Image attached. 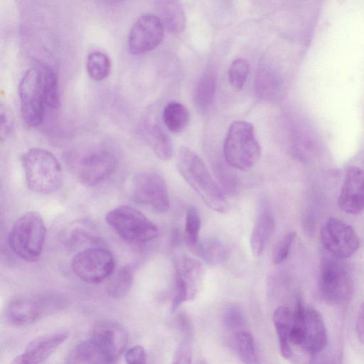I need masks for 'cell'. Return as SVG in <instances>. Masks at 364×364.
Instances as JSON below:
<instances>
[{
  "instance_id": "obj_9",
  "label": "cell",
  "mask_w": 364,
  "mask_h": 364,
  "mask_svg": "<svg viewBox=\"0 0 364 364\" xmlns=\"http://www.w3.org/2000/svg\"><path fill=\"white\" fill-rule=\"evenodd\" d=\"M21 117L31 127L40 125L44 118L45 102L41 77L36 67L28 69L18 84Z\"/></svg>"
},
{
  "instance_id": "obj_35",
  "label": "cell",
  "mask_w": 364,
  "mask_h": 364,
  "mask_svg": "<svg viewBox=\"0 0 364 364\" xmlns=\"http://www.w3.org/2000/svg\"><path fill=\"white\" fill-rule=\"evenodd\" d=\"M250 65L248 62L243 58L235 60L228 70V79L230 83L238 90L243 87L249 73Z\"/></svg>"
},
{
  "instance_id": "obj_13",
  "label": "cell",
  "mask_w": 364,
  "mask_h": 364,
  "mask_svg": "<svg viewBox=\"0 0 364 364\" xmlns=\"http://www.w3.org/2000/svg\"><path fill=\"white\" fill-rule=\"evenodd\" d=\"M164 26L158 16L145 14L132 25L128 36V48L140 55L156 48L163 41Z\"/></svg>"
},
{
  "instance_id": "obj_19",
  "label": "cell",
  "mask_w": 364,
  "mask_h": 364,
  "mask_svg": "<svg viewBox=\"0 0 364 364\" xmlns=\"http://www.w3.org/2000/svg\"><path fill=\"white\" fill-rule=\"evenodd\" d=\"M139 132L158 158L163 161L171 159L173 149L171 139L157 122L145 119L140 124Z\"/></svg>"
},
{
  "instance_id": "obj_17",
  "label": "cell",
  "mask_w": 364,
  "mask_h": 364,
  "mask_svg": "<svg viewBox=\"0 0 364 364\" xmlns=\"http://www.w3.org/2000/svg\"><path fill=\"white\" fill-rule=\"evenodd\" d=\"M115 361L107 347L90 335L70 351L65 364H113Z\"/></svg>"
},
{
  "instance_id": "obj_18",
  "label": "cell",
  "mask_w": 364,
  "mask_h": 364,
  "mask_svg": "<svg viewBox=\"0 0 364 364\" xmlns=\"http://www.w3.org/2000/svg\"><path fill=\"white\" fill-rule=\"evenodd\" d=\"M91 336L100 340L117 360L128 344V333L120 323L112 319H103L95 323Z\"/></svg>"
},
{
  "instance_id": "obj_20",
  "label": "cell",
  "mask_w": 364,
  "mask_h": 364,
  "mask_svg": "<svg viewBox=\"0 0 364 364\" xmlns=\"http://www.w3.org/2000/svg\"><path fill=\"white\" fill-rule=\"evenodd\" d=\"M274 229L273 214L267 203H263L257 214L251 237L250 247L255 257L262 255Z\"/></svg>"
},
{
  "instance_id": "obj_14",
  "label": "cell",
  "mask_w": 364,
  "mask_h": 364,
  "mask_svg": "<svg viewBox=\"0 0 364 364\" xmlns=\"http://www.w3.org/2000/svg\"><path fill=\"white\" fill-rule=\"evenodd\" d=\"M339 208L349 214L364 210V171L351 166L346 171L338 197Z\"/></svg>"
},
{
  "instance_id": "obj_26",
  "label": "cell",
  "mask_w": 364,
  "mask_h": 364,
  "mask_svg": "<svg viewBox=\"0 0 364 364\" xmlns=\"http://www.w3.org/2000/svg\"><path fill=\"white\" fill-rule=\"evenodd\" d=\"M190 119L186 107L178 102H170L163 110V121L166 127L172 133L182 132Z\"/></svg>"
},
{
  "instance_id": "obj_39",
  "label": "cell",
  "mask_w": 364,
  "mask_h": 364,
  "mask_svg": "<svg viewBox=\"0 0 364 364\" xmlns=\"http://www.w3.org/2000/svg\"><path fill=\"white\" fill-rule=\"evenodd\" d=\"M127 364H147L146 354L141 346H134L129 348L125 355Z\"/></svg>"
},
{
  "instance_id": "obj_36",
  "label": "cell",
  "mask_w": 364,
  "mask_h": 364,
  "mask_svg": "<svg viewBox=\"0 0 364 364\" xmlns=\"http://www.w3.org/2000/svg\"><path fill=\"white\" fill-rule=\"evenodd\" d=\"M296 237L295 232H289L275 246L272 253V262L275 264L283 262L288 257Z\"/></svg>"
},
{
  "instance_id": "obj_30",
  "label": "cell",
  "mask_w": 364,
  "mask_h": 364,
  "mask_svg": "<svg viewBox=\"0 0 364 364\" xmlns=\"http://www.w3.org/2000/svg\"><path fill=\"white\" fill-rule=\"evenodd\" d=\"M227 161L221 159L213 161L212 168L214 175L223 190L228 195H235L238 188L236 175Z\"/></svg>"
},
{
  "instance_id": "obj_1",
  "label": "cell",
  "mask_w": 364,
  "mask_h": 364,
  "mask_svg": "<svg viewBox=\"0 0 364 364\" xmlns=\"http://www.w3.org/2000/svg\"><path fill=\"white\" fill-rule=\"evenodd\" d=\"M176 164L178 171L203 203L213 210L225 213L229 204L201 159L191 149L181 146Z\"/></svg>"
},
{
  "instance_id": "obj_37",
  "label": "cell",
  "mask_w": 364,
  "mask_h": 364,
  "mask_svg": "<svg viewBox=\"0 0 364 364\" xmlns=\"http://www.w3.org/2000/svg\"><path fill=\"white\" fill-rule=\"evenodd\" d=\"M223 320L228 329L236 331V333L242 330L241 328L245 323V321L243 314L239 307H229L224 314Z\"/></svg>"
},
{
  "instance_id": "obj_28",
  "label": "cell",
  "mask_w": 364,
  "mask_h": 364,
  "mask_svg": "<svg viewBox=\"0 0 364 364\" xmlns=\"http://www.w3.org/2000/svg\"><path fill=\"white\" fill-rule=\"evenodd\" d=\"M134 281V268L125 266L119 270L107 289V294L114 299H119L128 294Z\"/></svg>"
},
{
  "instance_id": "obj_7",
  "label": "cell",
  "mask_w": 364,
  "mask_h": 364,
  "mask_svg": "<svg viewBox=\"0 0 364 364\" xmlns=\"http://www.w3.org/2000/svg\"><path fill=\"white\" fill-rule=\"evenodd\" d=\"M318 284L323 299L333 304L346 301L353 289V279L347 266L332 255L321 261Z\"/></svg>"
},
{
  "instance_id": "obj_3",
  "label": "cell",
  "mask_w": 364,
  "mask_h": 364,
  "mask_svg": "<svg viewBox=\"0 0 364 364\" xmlns=\"http://www.w3.org/2000/svg\"><path fill=\"white\" fill-rule=\"evenodd\" d=\"M26 183L30 190L38 194H50L62 185L63 171L55 156L44 149L33 148L21 158Z\"/></svg>"
},
{
  "instance_id": "obj_5",
  "label": "cell",
  "mask_w": 364,
  "mask_h": 364,
  "mask_svg": "<svg viewBox=\"0 0 364 364\" xmlns=\"http://www.w3.org/2000/svg\"><path fill=\"white\" fill-rule=\"evenodd\" d=\"M46 235V228L41 215L29 211L13 225L9 235V246L19 258L33 262L41 255Z\"/></svg>"
},
{
  "instance_id": "obj_11",
  "label": "cell",
  "mask_w": 364,
  "mask_h": 364,
  "mask_svg": "<svg viewBox=\"0 0 364 364\" xmlns=\"http://www.w3.org/2000/svg\"><path fill=\"white\" fill-rule=\"evenodd\" d=\"M133 200L158 213L169 208V197L164 178L157 173L143 171L134 176L131 185Z\"/></svg>"
},
{
  "instance_id": "obj_24",
  "label": "cell",
  "mask_w": 364,
  "mask_h": 364,
  "mask_svg": "<svg viewBox=\"0 0 364 364\" xmlns=\"http://www.w3.org/2000/svg\"><path fill=\"white\" fill-rule=\"evenodd\" d=\"M36 68L40 74L45 105L50 109H56L60 105L57 74L50 66L43 63H39Z\"/></svg>"
},
{
  "instance_id": "obj_23",
  "label": "cell",
  "mask_w": 364,
  "mask_h": 364,
  "mask_svg": "<svg viewBox=\"0 0 364 364\" xmlns=\"http://www.w3.org/2000/svg\"><path fill=\"white\" fill-rule=\"evenodd\" d=\"M161 21L164 27L173 33H181L186 28L184 10L178 1L168 0L159 2Z\"/></svg>"
},
{
  "instance_id": "obj_4",
  "label": "cell",
  "mask_w": 364,
  "mask_h": 364,
  "mask_svg": "<svg viewBox=\"0 0 364 364\" xmlns=\"http://www.w3.org/2000/svg\"><path fill=\"white\" fill-rule=\"evenodd\" d=\"M223 156L232 168L248 171L259 161L261 147L252 124L245 121L234 122L226 134Z\"/></svg>"
},
{
  "instance_id": "obj_16",
  "label": "cell",
  "mask_w": 364,
  "mask_h": 364,
  "mask_svg": "<svg viewBox=\"0 0 364 364\" xmlns=\"http://www.w3.org/2000/svg\"><path fill=\"white\" fill-rule=\"evenodd\" d=\"M327 344V332L323 317L314 308L305 307L303 339L301 347L314 355L321 353Z\"/></svg>"
},
{
  "instance_id": "obj_8",
  "label": "cell",
  "mask_w": 364,
  "mask_h": 364,
  "mask_svg": "<svg viewBox=\"0 0 364 364\" xmlns=\"http://www.w3.org/2000/svg\"><path fill=\"white\" fill-rule=\"evenodd\" d=\"M71 267L79 279L87 283L97 284L112 274L114 259L112 252L105 248L89 247L75 255Z\"/></svg>"
},
{
  "instance_id": "obj_2",
  "label": "cell",
  "mask_w": 364,
  "mask_h": 364,
  "mask_svg": "<svg viewBox=\"0 0 364 364\" xmlns=\"http://www.w3.org/2000/svg\"><path fill=\"white\" fill-rule=\"evenodd\" d=\"M65 160L79 181L87 186L107 180L117 166L115 154L104 146L69 151L65 155Z\"/></svg>"
},
{
  "instance_id": "obj_32",
  "label": "cell",
  "mask_w": 364,
  "mask_h": 364,
  "mask_svg": "<svg viewBox=\"0 0 364 364\" xmlns=\"http://www.w3.org/2000/svg\"><path fill=\"white\" fill-rule=\"evenodd\" d=\"M201 227L199 213L195 207H190L186 215L184 242L191 249L196 245Z\"/></svg>"
},
{
  "instance_id": "obj_41",
  "label": "cell",
  "mask_w": 364,
  "mask_h": 364,
  "mask_svg": "<svg viewBox=\"0 0 364 364\" xmlns=\"http://www.w3.org/2000/svg\"><path fill=\"white\" fill-rule=\"evenodd\" d=\"M355 327L358 338L360 342L364 344V301L358 310Z\"/></svg>"
},
{
  "instance_id": "obj_22",
  "label": "cell",
  "mask_w": 364,
  "mask_h": 364,
  "mask_svg": "<svg viewBox=\"0 0 364 364\" xmlns=\"http://www.w3.org/2000/svg\"><path fill=\"white\" fill-rule=\"evenodd\" d=\"M293 314L286 306L277 308L273 314V323L277 333L281 355L289 358L292 355L290 333L292 326Z\"/></svg>"
},
{
  "instance_id": "obj_25",
  "label": "cell",
  "mask_w": 364,
  "mask_h": 364,
  "mask_svg": "<svg viewBox=\"0 0 364 364\" xmlns=\"http://www.w3.org/2000/svg\"><path fill=\"white\" fill-rule=\"evenodd\" d=\"M193 251L205 262L218 265L224 262L228 257V249L220 240L209 237L198 242Z\"/></svg>"
},
{
  "instance_id": "obj_38",
  "label": "cell",
  "mask_w": 364,
  "mask_h": 364,
  "mask_svg": "<svg viewBox=\"0 0 364 364\" xmlns=\"http://www.w3.org/2000/svg\"><path fill=\"white\" fill-rule=\"evenodd\" d=\"M191 348L189 341L186 339L178 346L173 358L172 364H191Z\"/></svg>"
},
{
  "instance_id": "obj_6",
  "label": "cell",
  "mask_w": 364,
  "mask_h": 364,
  "mask_svg": "<svg viewBox=\"0 0 364 364\" xmlns=\"http://www.w3.org/2000/svg\"><path fill=\"white\" fill-rule=\"evenodd\" d=\"M105 220L122 239L132 245L146 244L159 235L156 225L141 211L129 205L111 210Z\"/></svg>"
},
{
  "instance_id": "obj_21",
  "label": "cell",
  "mask_w": 364,
  "mask_h": 364,
  "mask_svg": "<svg viewBox=\"0 0 364 364\" xmlns=\"http://www.w3.org/2000/svg\"><path fill=\"white\" fill-rule=\"evenodd\" d=\"M5 316L11 324L16 326L31 324L43 317L37 298L18 299L11 301L6 308Z\"/></svg>"
},
{
  "instance_id": "obj_12",
  "label": "cell",
  "mask_w": 364,
  "mask_h": 364,
  "mask_svg": "<svg viewBox=\"0 0 364 364\" xmlns=\"http://www.w3.org/2000/svg\"><path fill=\"white\" fill-rule=\"evenodd\" d=\"M322 245L338 259L352 256L359 247V239L353 228L336 218H330L321 229Z\"/></svg>"
},
{
  "instance_id": "obj_40",
  "label": "cell",
  "mask_w": 364,
  "mask_h": 364,
  "mask_svg": "<svg viewBox=\"0 0 364 364\" xmlns=\"http://www.w3.org/2000/svg\"><path fill=\"white\" fill-rule=\"evenodd\" d=\"M13 123L11 117L7 110L1 109V140L8 137L11 132Z\"/></svg>"
},
{
  "instance_id": "obj_42",
  "label": "cell",
  "mask_w": 364,
  "mask_h": 364,
  "mask_svg": "<svg viewBox=\"0 0 364 364\" xmlns=\"http://www.w3.org/2000/svg\"><path fill=\"white\" fill-rule=\"evenodd\" d=\"M196 364H205V363L204 362H202V361H201V362H198V363H197Z\"/></svg>"
},
{
  "instance_id": "obj_29",
  "label": "cell",
  "mask_w": 364,
  "mask_h": 364,
  "mask_svg": "<svg viewBox=\"0 0 364 364\" xmlns=\"http://www.w3.org/2000/svg\"><path fill=\"white\" fill-rule=\"evenodd\" d=\"M111 60L103 52L97 50L88 54L86 69L89 76L97 81L105 79L111 71Z\"/></svg>"
},
{
  "instance_id": "obj_31",
  "label": "cell",
  "mask_w": 364,
  "mask_h": 364,
  "mask_svg": "<svg viewBox=\"0 0 364 364\" xmlns=\"http://www.w3.org/2000/svg\"><path fill=\"white\" fill-rule=\"evenodd\" d=\"M236 348L240 359L245 364H258L255 343L252 334L245 330L235 333Z\"/></svg>"
},
{
  "instance_id": "obj_34",
  "label": "cell",
  "mask_w": 364,
  "mask_h": 364,
  "mask_svg": "<svg viewBox=\"0 0 364 364\" xmlns=\"http://www.w3.org/2000/svg\"><path fill=\"white\" fill-rule=\"evenodd\" d=\"M44 316L58 313L68 306V299L63 295L46 294L37 297Z\"/></svg>"
},
{
  "instance_id": "obj_27",
  "label": "cell",
  "mask_w": 364,
  "mask_h": 364,
  "mask_svg": "<svg viewBox=\"0 0 364 364\" xmlns=\"http://www.w3.org/2000/svg\"><path fill=\"white\" fill-rule=\"evenodd\" d=\"M216 80L214 74L206 72L199 79L194 95L195 103L201 111L206 110L212 104Z\"/></svg>"
},
{
  "instance_id": "obj_10",
  "label": "cell",
  "mask_w": 364,
  "mask_h": 364,
  "mask_svg": "<svg viewBox=\"0 0 364 364\" xmlns=\"http://www.w3.org/2000/svg\"><path fill=\"white\" fill-rule=\"evenodd\" d=\"M205 275V268L198 259L183 255L176 266V277L171 302V311H176L180 306L196 298Z\"/></svg>"
},
{
  "instance_id": "obj_15",
  "label": "cell",
  "mask_w": 364,
  "mask_h": 364,
  "mask_svg": "<svg viewBox=\"0 0 364 364\" xmlns=\"http://www.w3.org/2000/svg\"><path fill=\"white\" fill-rule=\"evenodd\" d=\"M69 337V333L59 331L38 336L30 341L23 352L11 364H41Z\"/></svg>"
},
{
  "instance_id": "obj_33",
  "label": "cell",
  "mask_w": 364,
  "mask_h": 364,
  "mask_svg": "<svg viewBox=\"0 0 364 364\" xmlns=\"http://www.w3.org/2000/svg\"><path fill=\"white\" fill-rule=\"evenodd\" d=\"M279 79L267 69L260 70L257 78V92L262 97H274L278 92Z\"/></svg>"
}]
</instances>
